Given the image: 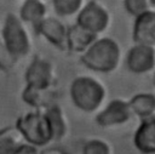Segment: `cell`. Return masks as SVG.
Listing matches in <instances>:
<instances>
[{"label":"cell","mask_w":155,"mask_h":154,"mask_svg":"<svg viewBox=\"0 0 155 154\" xmlns=\"http://www.w3.org/2000/svg\"><path fill=\"white\" fill-rule=\"evenodd\" d=\"M120 44L109 36L97 38L81 55V63L96 73H111L121 62Z\"/></svg>","instance_id":"6da1fadb"},{"label":"cell","mask_w":155,"mask_h":154,"mask_svg":"<svg viewBox=\"0 0 155 154\" xmlns=\"http://www.w3.org/2000/svg\"><path fill=\"white\" fill-rule=\"evenodd\" d=\"M69 93L73 104L85 113L101 109L108 95L104 84L91 75L76 76L70 84Z\"/></svg>","instance_id":"7a4b0ae2"},{"label":"cell","mask_w":155,"mask_h":154,"mask_svg":"<svg viewBox=\"0 0 155 154\" xmlns=\"http://www.w3.org/2000/svg\"><path fill=\"white\" fill-rule=\"evenodd\" d=\"M0 39L8 52L18 61L31 50V38L25 23L16 13H7L0 30Z\"/></svg>","instance_id":"3957f363"},{"label":"cell","mask_w":155,"mask_h":154,"mask_svg":"<svg viewBox=\"0 0 155 154\" xmlns=\"http://www.w3.org/2000/svg\"><path fill=\"white\" fill-rule=\"evenodd\" d=\"M25 142L33 147H44L52 142V132L44 110L34 109L21 115L16 124Z\"/></svg>","instance_id":"277c9868"},{"label":"cell","mask_w":155,"mask_h":154,"mask_svg":"<svg viewBox=\"0 0 155 154\" xmlns=\"http://www.w3.org/2000/svg\"><path fill=\"white\" fill-rule=\"evenodd\" d=\"M110 23L111 16L109 10L97 0L85 2L81 10L76 13V24L97 36L105 32Z\"/></svg>","instance_id":"5b68a950"},{"label":"cell","mask_w":155,"mask_h":154,"mask_svg":"<svg viewBox=\"0 0 155 154\" xmlns=\"http://www.w3.org/2000/svg\"><path fill=\"white\" fill-rule=\"evenodd\" d=\"M25 86L36 90H50L56 81L53 64L45 57L36 56L28 64L24 73Z\"/></svg>","instance_id":"8992f818"},{"label":"cell","mask_w":155,"mask_h":154,"mask_svg":"<svg viewBox=\"0 0 155 154\" xmlns=\"http://www.w3.org/2000/svg\"><path fill=\"white\" fill-rule=\"evenodd\" d=\"M132 116L128 102L122 98H115L96 114L94 121L102 129H113L127 124Z\"/></svg>","instance_id":"52a82bcc"},{"label":"cell","mask_w":155,"mask_h":154,"mask_svg":"<svg viewBox=\"0 0 155 154\" xmlns=\"http://www.w3.org/2000/svg\"><path fill=\"white\" fill-rule=\"evenodd\" d=\"M155 67V46L134 44L126 55V68L134 74H148Z\"/></svg>","instance_id":"ba28073f"},{"label":"cell","mask_w":155,"mask_h":154,"mask_svg":"<svg viewBox=\"0 0 155 154\" xmlns=\"http://www.w3.org/2000/svg\"><path fill=\"white\" fill-rule=\"evenodd\" d=\"M36 33L61 51L67 50L68 27L57 17H45L35 28Z\"/></svg>","instance_id":"9c48e42d"},{"label":"cell","mask_w":155,"mask_h":154,"mask_svg":"<svg viewBox=\"0 0 155 154\" xmlns=\"http://www.w3.org/2000/svg\"><path fill=\"white\" fill-rule=\"evenodd\" d=\"M132 40L137 45L155 46V10H149L134 17Z\"/></svg>","instance_id":"30bf717a"},{"label":"cell","mask_w":155,"mask_h":154,"mask_svg":"<svg viewBox=\"0 0 155 154\" xmlns=\"http://www.w3.org/2000/svg\"><path fill=\"white\" fill-rule=\"evenodd\" d=\"M133 144L142 154L155 153V118L140 120L133 136Z\"/></svg>","instance_id":"8fae6325"},{"label":"cell","mask_w":155,"mask_h":154,"mask_svg":"<svg viewBox=\"0 0 155 154\" xmlns=\"http://www.w3.org/2000/svg\"><path fill=\"white\" fill-rule=\"evenodd\" d=\"M98 36L91 32L84 29L79 24H73L68 27L67 30V50L73 53L81 55Z\"/></svg>","instance_id":"7c38bea8"},{"label":"cell","mask_w":155,"mask_h":154,"mask_svg":"<svg viewBox=\"0 0 155 154\" xmlns=\"http://www.w3.org/2000/svg\"><path fill=\"white\" fill-rule=\"evenodd\" d=\"M42 110L47 116L51 127L52 141H62L69 131V121L65 116V113L57 104H50Z\"/></svg>","instance_id":"4fadbf2b"},{"label":"cell","mask_w":155,"mask_h":154,"mask_svg":"<svg viewBox=\"0 0 155 154\" xmlns=\"http://www.w3.org/2000/svg\"><path fill=\"white\" fill-rule=\"evenodd\" d=\"M132 115L140 120L155 118V96L151 92H140L133 95L128 101Z\"/></svg>","instance_id":"5bb4252c"},{"label":"cell","mask_w":155,"mask_h":154,"mask_svg":"<svg viewBox=\"0 0 155 154\" xmlns=\"http://www.w3.org/2000/svg\"><path fill=\"white\" fill-rule=\"evenodd\" d=\"M25 144L27 142L16 125L0 130V154H18Z\"/></svg>","instance_id":"9a60e30c"},{"label":"cell","mask_w":155,"mask_h":154,"mask_svg":"<svg viewBox=\"0 0 155 154\" xmlns=\"http://www.w3.org/2000/svg\"><path fill=\"white\" fill-rule=\"evenodd\" d=\"M47 16V6L42 0H24L18 15L23 23L31 24L33 28Z\"/></svg>","instance_id":"2e32d148"},{"label":"cell","mask_w":155,"mask_h":154,"mask_svg":"<svg viewBox=\"0 0 155 154\" xmlns=\"http://www.w3.org/2000/svg\"><path fill=\"white\" fill-rule=\"evenodd\" d=\"M47 95H50V90H36L25 86V89L22 92V98L27 104L41 110L48 107L50 104H53L48 102V98H46Z\"/></svg>","instance_id":"e0dca14e"},{"label":"cell","mask_w":155,"mask_h":154,"mask_svg":"<svg viewBox=\"0 0 155 154\" xmlns=\"http://www.w3.org/2000/svg\"><path fill=\"white\" fill-rule=\"evenodd\" d=\"M85 5V0H52L54 12L59 17H70L76 15Z\"/></svg>","instance_id":"ac0fdd59"},{"label":"cell","mask_w":155,"mask_h":154,"mask_svg":"<svg viewBox=\"0 0 155 154\" xmlns=\"http://www.w3.org/2000/svg\"><path fill=\"white\" fill-rule=\"evenodd\" d=\"M81 154H113V148L105 139L91 138L84 143Z\"/></svg>","instance_id":"d6986e66"},{"label":"cell","mask_w":155,"mask_h":154,"mask_svg":"<svg viewBox=\"0 0 155 154\" xmlns=\"http://www.w3.org/2000/svg\"><path fill=\"white\" fill-rule=\"evenodd\" d=\"M124 8L132 17H137L149 10H155L149 0H124Z\"/></svg>","instance_id":"ffe728a7"},{"label":"cell","mask_w":155,"mask_h":154,"mask_svg":"<svg viewBox=\"0 0 155 154\" xmlns=\"http://www.w3.org/2000/svg\"><path fill=\"white\" fill-rule=\"evenodd\" d=\"M17 62H18V59L15 58L8 52V50L5 47L4 42L0 39V69H2V70H11L16 65Z\"/></svg>","instance_id":"44dd1931"},{"label":"cell","mask_w":155,"mask_h":154,"mask_svg":"<svg viewBox=\"0 0 155 154\" xmlns=\"http://www.w3.org/2000/svg\"><path fill=\"white\" fill-rule=\"evenodd\" d=\"M149 1H150V4H151L154 7H155V0H149Z\"/></svg>","instance_id":"7402d4cb"},{"label":"cell","mask_w":155,"mask_h":154,"mask_svg":"<svg viewBox=\"0 0 155 154\" xmlns=\"http://www.w3.org/2000/svg\"><path fill=\"white\" fill-rule=\"evenodd\" d=\"M11 1H13V0H11Z\"/></svg>","instance_id":"603a6c76"}]
</instances>
